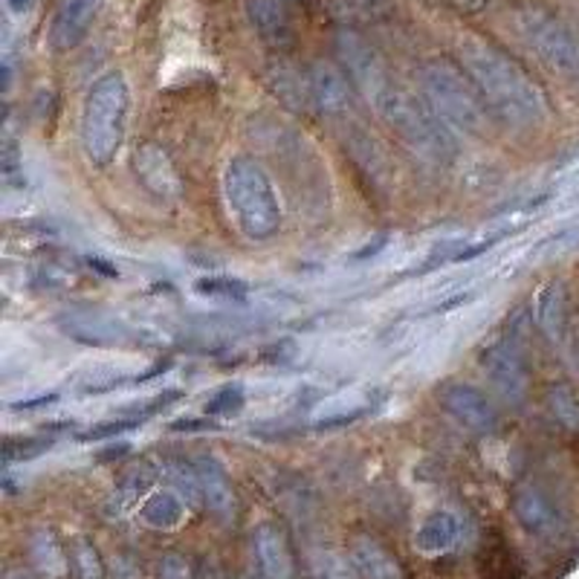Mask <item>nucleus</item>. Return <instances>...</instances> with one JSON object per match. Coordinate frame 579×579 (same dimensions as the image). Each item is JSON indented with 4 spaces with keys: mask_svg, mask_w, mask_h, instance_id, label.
<instances>
[{
    "mask_svg": "<svg viewBox=\"0 0 579 579\" xmlns=\"http://www.w3.org/2000/svg\"><path fill=\"white\" fill-rule=\"evenodd\" d=\"M365 412H369L365 406H357V409H351V412H345V414H328V418L316 420V423H313V429H316V432H328V429L351 426V423H357V420H360Z\"/></svg>",
    "mask_w": 579,
    "mask_h": 579,
    "instance_id": "nucleus-37",
    "label": "nucleus"
},
{
    "mask_svg": "<svg viewBox=\"0 0 579 579\" xmlns=\"http://www.w3.org/2000/svg\"><path fill=\"white\" fill-rule=\"evenodd\" d=\"M252 547H255V559H258L261 577L293 579V574H295L293 554H290L287 536L276 528V524H273V521H264V524L255 530V536H252Z\"/></svg>",
    "mask_w": 579,
    "mask_h": 579,
    "instance_id": "nucleus-17",
    "label": "nucleus"
},
{
    "mask_svg": "<svg viewBox=\"0 0 579 579\" xmlns=\"http://www.w3.org/2000/svg\"><path fill=\"white\" fill-rule=\"evenodd\" d=\"M194 293L209 295V299H246L250 293V285L244 278L236 276H203L194 281Z\"/></svg>",
    "mask_w": 579,
    "mask_h": 579,
    "instance_id": "nucleus-30",
    "label": "nucleus"
},
{
    "mask_svg": "<svg viewBox=\"0 0 579 579\" xmlns=\"http://www.w3.org/2000/svg\"><path fill=\"white\" fill-rule=\"evenodd\" d=\"M481 371L487 374V379L507 403H524L530 388V371L519 342L502 339V342L490 345L487 351L481 353Z\"/></svg>",
    "mask_w": 579,
    "mask_h": 579,
    "instance_id": "nucleus-8",
    "label": "nucleus"
},
{
    "mask_svg": "<svg viewBox=\"0 0 579 579\" xmlns=\"http://www.w3.org/2000/svg\"><path fill=\"white\" fill-rule=\"evenodd\" d=\"M547 412L568 435H579V395L565 383L547 388Z\"/></svg>",
    "mask_w": 579,
    "mask_h": 579,
    "instance_id": "nucleus-26",
    "label": "nucleus"
},
{
    "mask_svg": "<svg viewBox=\"0 0 579 579\" xmlns=\"http://www.w3.org/2000/svg\"><path fill=\"white\" fill-rule=\"evenodd\" d=\"M143 423L140 418H119V420H101V423H96V426H91L87 432H82L79 435V441H105V437H113V435H122V432H128V429H136Z\"/></svg>",
    "mask_w": 579,
    "mask_h": 579,
    "instance_id": "nucleus-34",
    "label": "nucleus"
},
{
    "mask_svg": "<svg viewBox=\"0 0 579 579\" xmlns=\"http://www.w3.org/2000/svg\"><path fill=\"white\" fill-rule=\"evenodd\" d=\"M194 470H197V481H201L203 504L209 507L212 516L220 521L236 519V490H232V481H229L224 463L215 455H201V458H194Z\"/></svg>",
    "mask_w": 579,
    "mask_h": 579,
    "instance_id": "nucleus-15",
    "label": "nucleus"
},
{
    "mask_svg": "<svg viewBox=\"0 0 579 579\" xmlns=\"http://www.w3.org/2000/svg\"><path fill=\"white\" fill-rule=\"evenodd\" d=\"M224 192L238 227L252 241H267L281 229L278 194L264 168L250 157H236L224 174Z\"/></svg>",
    "mask_w": 579,
    "mask_h": 579,
    "instance_id": "nucleus-5",
    "label": "nucleus"
},
{
    "mask_svg": "<svg viewBox=\"0 0 579 579\" xmlns=\"http://www.w3.org/2000/svg\"><path fill=\"white\" fill-rule=\"evenodd\" d=\"M418 82L423 99L453 131H463L470 136L487 134L496 113L463 64L453 59H429L420 64Z\"/></svg>",
    "mask_w": 579,
    "mask_h": 579,
    "instance_id": "nucleus-2",
    "label": "nucleus"
},
{
    "mask_svg": "<svg viewBox=\"0 0 579 579\" xmlns=\"http://www.w3.org/2000/svg\"><path fill=\"white\" fill-rule=\"evenodd\" d=\"M61 334L73 342L93 345V348H140L143 334L131 328L117 316H99V313H68L59 322Z\"/></svg>",
    "mask_w": 579,
    "mask_h": 579,
    "instance_id": "nucleus-10",
    "label": "nucleus"
},
{
    "mask_svg": "<svg viewBox=\"0 0 579 579\" xmlns=\"http://www.w3.org/2000/svg\"><path fill=\"white\" fill-rule=\"evenodd\" d=\"M267 87L276 93V99L285 105V108L302 113V110L313 108L311 105V91H307V76L295 73L293 68L287 64H273L267 70Z\"/></svg>",
    "mask_w": 579,
    "mask_h": 579,
    "instance_id": "nucleus-21",
    "label": "nucleus"
},
{
    "mask_svg": "<svg viewBox=\"0 0 579 579\" xmlns=\"http://www.w3.org/2000/svg\"><path fill=\"white\" fill-rule=\"evenodd\" d=\"M304 76H307L311 105L322 117H348L353 105V84L342 70L334 68L330 61H313Z\"/></svg>",
    "mask_w": 579,
    "mask_h": 579,
    "instance_id": "nucleus-13",
    "label": "nucleus"
},
{
    "mask_svg": "<svg viewBox=\"0 0 579 579\" xmlns=\"http://www.w3.org/2000/svg\"><path fill=\"white\" fill-rule=\"evenodd\" d=\"M334 50L339 64H342L345 76L351 79L353 91H360L365 99L377 105L379 96L391 87V76H388L383 56L351 26H342L336 33Z\"/></svg>",
    "mask_w": 579,
    "mask_h": 579,
    "instance_id": "nucleus-7",
    "label": "nucleus"
},
{
    "mask_svg": "<svg viewBox=\"0 0 579 579\" xmlns=\"http://www.w3.org/2000/svg\"><path fill=\"white\" fill-rule=\"evenodd\" d=\"M458 61L470 73L472 82L479 84L496 119L516 128H533L545 122V93L510 52L472 35L458 44Z\"/></svg>",
    "mask_w": 579,
    "mask_h": 579,
    "instance_id": "nucleus-1",
    "label": "nucleus"
},
{
    "mask_svg": "<svg viewBox=\"0 0 579 579\" xmlns=\"http://www.w3.org/2000/svg\"><path fill=\"white\" fill-rule=\"evenodd\" d=\"M128 101H131L128 82L117 70L96 79L84 96L79 140H82V152L91 166L105 168L117 160L119 148L125 143Z\"/></svg>",
    "mask_w": 579,
    "mask_h": 579,
    "instance_id": "nucleus-4",
    "label": "nucleus"
},
{
    "mask_svg": "<svg viewBox=\"0 0 579 579\" xmlns=\"http://www.w3.org/2000/svg\"><path fill=\"white\" fill-rule=\"evenodd\" d=\"M285 0H246V17L258 38L273 50L293 47V21L281 7Z\"/></svg>",
    "mask_w": 579,
    "mask_h": 579,
    "instance_id": "nucleus-16",
    "label": "nucleus"
},
{
    "mask_svg": "<svg viewBox=\"0 0 579 579\" xmlns=\"http://www.w3.org/2000/svg\"><path fill=\"white\" fill-rule=\"evenodd\" d=\"M345 143H348V152L357 160V166L365 171L374 180H383L386 177V154L379 148V143L371 134H365L362 125H351L348 134H345Z\"/></svg>",
    "mask_w": 579,
    "mask_h": 579,
    "instance_id": "nucleus-25",
    "label": "nucleus"
},
{
    "mask_svg": "<svg viewBox=\"0 0 579 579\" xmlns=\"http://www.w3.org/2000/svg\"><path fill=\"white\" fill-rule=\"evenodd\" d=\"M59 400V395H41V397H29V400H21V403H12L9 409L12 412H35V409H47Z\"/></svg>",
    "mask_w": 579,
    "mask_h": 579,
    "instance_id": "nucleus-38",
    "label": "nucleus"
},
{
    "mask_svg": "<svg viewBox=\"0 0 579 579\" xmlns=\"http://www.w3.org/2000/svg\"><path fill=\"white\" fill-rule=\"evenodd\" d=\"M105 0H59V9L50 24V47L56 52H68L84 41L93 21L99 15Z\"/></svg>",
    "mask_w": 579,
    "mask_h": 579,
    "instance_id": "nucleus-14",
    "label": "nucleus"
},
{
    "mask_svg": "<svg viewBox=\"0 0 579 579\" xmlns=\"http://www.w3.org/2000/svg\"><path fill=\"white\" fill-rule=\"evenodd\" d=\"M285 3H302V0H285Z\"/></svg>",
    "mask_w": 579,
    "mask_h": 579,
    "instance_id": "nucleus-44",
    "label": "nucleus"
},
{
    "mask_svg": "<svg viewBox=\"0 0 579 579\" xmlns=\"http://www.w3.org/2000/svg\"><path fill=\"white\" fill-rule=\"evenodd\" d=\"M377 110L400 143L432 166H449L458 154V140L441 113L423 96L391 84L377 101Z\"/></svg>",
    "mask_w": 579,
    "mask_h": 579,
    "instance_id": "nucleus-3",
    "label": "nucleus"
},
{
    "mask_svg": "<svg viewBox=\"0 0 579 579\" xmlns=\"http://www.w3.org/2000/svg\"><path fill=\"white\" fill-rule=\"evenodd\" d=\"M536 322L539 330L551 342H563L565 330H568V290H565L563 281H551L547 287H542V293L536 299Z\"/></svg>",
    "mask_w": 579,
    "mask_h": 579,
    "instance_id": "nucleus-19",
    "label": "nucleus"
},
{
    "mask_svg": "<svg viewBox=\"0 0 579 579\" xmlns=\"http://www.w3.org/2000/svg\"><path fill=\"white\" fill-rule=\"evenodd\" d=\"M458 533H461V524H458L453 512L437 510L420 524L414 545H418L420 554H446V551H453V545L458 542Z\"/></svg>",
    "mask_w": 579,
    "mask_h": 579,
    "instance_id": "nucleus-20",
    "label": "nucleus"
},
{
    "mask_svg": "<svg viewBox=\"0 0 579 579\" xmlns=\"http://www.w3.org/2000/svg\"><path fill=\"white\" fill-rule=\"evenodd\" d=\"M7 579H33V574L24 571V568H12V571L7 574Z\"/></svg>",
    "mask_w": 579,
    "mask_h": 579,
    "instance_id": "nucleus-43",
    "label": "nucleus"
},
{
    "mask_svg": "<svg viewBox=\"0 0 579 579\" xmlns=\"http://www.w3.org/2000/svg\"><path fill=\"white\" fill-rule=\"evenodd\" d=\"M446 3L458 9V12H463V15H479V12H484L490 7V0H446Z\"/></svg>",
    "mask_w": 579,
    "mask_h": 579,
    "instance_id": "nucleus-39",
    "label": "nucleus"
},
{
    "mask_svg": "<svg viewBox=\"0 0 579 579\" xmlns=\"http://www.w3.org/2000/svg\"><path fill=\"white\" fill-rule=\"evenodd\" d=\"M70 565H73L76 579H105V565H101L99 551H96L91 539H73V545H70Z\"/></svg>",
    "mask_w": 579,
    "mask_h": 579,
    "instance_id": "nucleus-29",
    "label": "nucleus"
},
{
    "mask_svg": "<svg viewBox=\"0 0 579 579\" xmlns=\"http://www.w3.org/2000/svg\"><path fill=\"white\" fill-rule=\"evenodd\" d=\"M33 7H35V0H7V9L17 17L29 15V12H33Z\"/></svg>",
    "mask_w": 579,
    "mask_h": 579,
    "instance_id": "nucleus-42",
    "label": "nucleus"
},
{
    "mask_svg": "<svg viewBox=\"0 0 579 579\" xmlns=\"http://www.w3.org/2000/svg\"><path fill=\"white\" fill-rule=\"evenodd\" d=\"M437 403L455 423L470 429L472 435H493L498 429V412L493 400L470 383H444L437 391Z\"/></svg>",
    "mask_w": 579,
    "mask_h": 579,
    "instance_id": "nucleus-9",
    "label": "nucleus"
},
{
    "mask_svg": "<svg viewBox=\"0 0 579 579\" xmlns=\"http://www.w3.org/2000/svg\"><path fill=\"white\" fill-rule=\"evenodd\" d=\"M519 33L547 70L579 82V35L565 21L545 9H524L519 15Z\"/></svg>",
    "mask_w": 579,
    "mask_h": 579,
    "instance_id": "nucleus-6",
    "label": "nucleus"
},
{
    "mask_svg": "<svg viewBox=\"0 0 579 579\" xmlns=\"http://www.w3.org/2000/svg\"><path fill=\"white\" fill-rule=\"evenodd\" d=\"M157 577L160 579H192V565L185 563L180 554H166L157 565Z\"/></svg>",
    "mask_w": 579,
    "mask_h": 579,
    "instance_id": "nucleus-36",
    "label": "nucleus"
},
{
    "mask_svg": "<svg viewBox=\"0 0 579 579\" xmlns=\"http://www.w3.org/2000/svg\"><path fill=\"white\" fill-rule=\"evenodd\" d=\"M512 516L533 536H556L565 528L563 507L539 484H519L512 490Z\"/></svg>",
    "mask_w": 579,
    "mask_h": 579,
    "instance_id": "nucleus-12",
    "label": "nucleus"
},
{
    "mask_svg": "<svg viewBox=\"0 0 579 579\" xmlns=\"http://www.w3.org/2000/svg\"><path fill=\"white\" fill-rule=\"evenodd\" d=\"M134 174L145 192L160 203L183 201V177L160 143H140L134 152Z\"/></svg>",
    "mask_w": 579,
    "mask_h": 579,
    "instance_id": "nucleus-11",
    "label": "nucleus"
},
{
    "mask_svg": "<svg viewBox=\"0 0 579 579\" xmlns=\"http://www.w3.org/2000/svg\"><path fill=\"white\" fill-rule=\"evenodd\" d=\"M52 446V441L47 435H33V437H7L3 441V461L17 463V461H33L38 455H44Z\"/></svg>",
    "mask_w": 579,
    "mask_h": 579,
    "instance_id": "nucleus-33",
    "label": "nucleus"
},
{
    "mask_svg": "<svg viewBox=\"0 0 579 579\" xmlns=\"http://www.w3.org/2000/svg\"><path fill=\"white\" fill-rule=\"evenodd\" d=\"M353 568H348L342 556L325 554L316 565V579H353Z\"/></svg>",
    "mask_w": 579,
    "mask_h": 579,
    "instance_id": "nucleus-35",
    "label": "nucleus"
},
{
    "mask_svg": "<svg viewBox=\"0 0 579 579\" xmlns=\"http://www.w3.org/2000/svg\"><path fill=\"white\" fill-rule=\"evenodd\" d=\"M166 475H168V481L174 484V493L180 498H183V502H189V504L203 502L201 481H197V470H194V461L192 463H183V461L168 463Z\"/></svg>",
    "mask_w": 579,
    "mask_h": 579,
    "instance_id": "nucleus-32",
    "label": "nucleus"
},
{
    "mask_svg": "<svg viewBox=\"0 0 579 579\" xmlns=\"http://www.w3.org/2000/svg\"><path fill=\"white\" fill-rule=\"evenodd\" d=\"M29 556H33V565L38 568V574H44L47 579H61L68 574V554H64V547H61L52 528L33 530Z\"/></svg>",
    "mask_w": 579,
    "mask_h": 579,
    "instance_id": "nucleus-22",
    "label": "nucleus"
},
{
    "mask_svg": "<svg viewBox=\"0 0 579 579\" xmlns=\"http://www.w3.org/2000/svg\"><path fill=\"white\" fill-rule=\"evenodd\" d=\"M348 559L362 579H403V568L377 539L357 536L348 547Z\"/></svg>",
    "mask_w": 579,
    "mask_h": 579,
    "instance_id": "nucleus-18",
    "label": "nucleus"
},
{
    "mask_svg": "<svg viewBox=\"0 0 579 579\" xmlns=\"http://www.w3.org/2000/svg\"><path fill=\"white\" fill-rule=\"evenodd\" d=\"M183 498L177 496L174 490H160L145 498L140 507V519L154 530H174L183 521Z\"/></svg>",
    "mask_w": 579,
    "mask_h": 579,
    "instance_id": "nucleus-23",
    "label": "nucleus"
},
{
    "mask_svg": "<svg viewBox=\"0 0 579 579\" xmlns=\"http://www.w3.org/2000/svg\"><path fill=\"white\" fill-rule=\"evenodd\" d=\"M244 406H246L244 386L229 383V386H220L218 391L206 400V414H209V418H236V414L244 412Z\"/></svg>",
    "mask_w": 579,
    "mask_h": 579,
    "instance_id": "nucleus-31",
    "label": "nucleus"
},
{
    "mask_svg": "<svg viewBox=\"0 0 579 579\" xmlns=\"http://www.w3.org/2000/svg\"><path fill=\"white\" fill-rule=\"evenodd\" d=\"M386 244H388V236H379V238H374V241H371V244H365V250L353 252V255H351V261H365V258H374V255H379V252L386 250Z\"/></svg>",
    "mask_w": 579,
    "mask_h": 579,
    "instance_id": "nucleus-40",
    "label": "nucleus"
},
{
    "mask_svg": "<svg viewBox=\"0 0 579 579\" xmlns=\"http://www.w3.org/2000/svg\"><path fill=\"white\" fill-rule=\"evenodd\" d=\"M391 9L395 0H330V15L351 29L362 24H377L391 15Z\"/></svg>",
    "mask_w": 579,
    "mask_h": 579,
    "instance_id": "nucleus-24",
    "label": "nucleus"
},
{
    "mask_svg": "<svg viewBox=\"0 0 579 579\" xmlns=\"http://www.w3.org/2000/svg\"><path fill=\"white\" fill-rule=\"evenodd\" d=\"M484 579H521V565L507 545H493L481 556Z\"/></svg>",
    "mask_w": 579,
    "mask_h": 579,
    "instance_id": "nucleus-28",
    "label": "nucleus"
},
{
    "mask_svg": "<svg viewBox=\"0 0 579 579\" xmlns=\"http://www.w3.org/2000/svg\"><path fill=\"white\" fill-rule=\"evenodd\" d=\"M154 481V475L148 470L128 472L125 479L119 481V487L113 490V496L108 498V516H122L125 510H131L140 496H143L148 484Z\"/></svg>",
    "mask_w": 579,
    "mask_h": 579,
    "instance_id": "nucleus-27",
    "label": "nucleus"
},
{
    "mask_svg": "<svg viewBox=\"0 0 579 579\" xmlns=\"http://www.w3.org/2000/svg\"><path fill=\"white\" fill-rule=\"evenodd\" d=\"M87 264H91L96 273H101V276H108V278H119V269L117 264H110V261H101V258H87Z\"/></svg>",
    "mask_w": 579,
    "mask_h": 579,
    "instance_id": "nucleus-41",
    "label": "nucleus"
}]
</instances>
